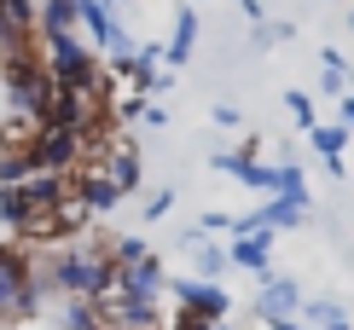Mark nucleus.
<instances>
[{"label": "nucleus", "instance_id": "obj_1", "mask_svg": "<svg viewBox=\"0 0 354 330\" xmlns=\"http://www.w3.org/2000/svg\"><path fill=\"white\" fill-rule=\"evenodd\" d=\"M0 81H6V116L47 122V110H53V76H47V64H41V47L6 52V58H0Z\"/></svg>", "mask_w": 354, "mask_h": 330}, {"label": "nucleus", "instance_id": "obj_2", "mask_svg": "<svg viewBox=\"0 0 354 330\" xmlns=\"http://www.w3.org/2000/svg\"><path fill=\"white\" fill-rule=\"evenodd\" d=\"M169 295H174V313H192L203 324H221L232 319V295L221 284H203V278H169Z\"/></svg>", "mask_w": 354, "mask_h": 330}, {"label": "nucleus", "instance_id": "obj_3", "mask_svg": "<svg viewBox=\"0 0 354 330\" xmlns=\"http://www.w3.org/2000/svg\"><path fill=\"white\" fill-rule=\"evenodd\" d=\"M302 302H308V295H302L297 278H268V284L256 290V319H261V324H290V319L302 313Z\"/></svg>", "mask_w": 354, "mask_h": 330}, {"label": "nucleus", "instance_id": "obj_4", "mask_svg": "<svg viewBox=\"0 0 354 330\" xmlns=\"http://www.w3.org/2000/svg\"><path fill=\"white\" fill-rule=\"evenodd\" d=\"M163 290H169L163 261H157V255H145V261H134V266H116V290H111V295H134V302H163Z\"/></svg>", "mask_w": 354, "mask_h": 330}, {"label": "nucleus", "instance_id": "obj_5", "mask_svg": "<svg viewBox=\"0 0 354 330\" xmlns=\"http://www.w3.org/2000/svg\"><path fill=\"white\" fill-rule=\"evenodd\" d=\"M209 168H215V174H227V179H239V186H250V191H261V197H273V174H279V162L239 157V151H215V157H209Z\"/></svg>", "mask_w": 354, "mask_h": 330}, {"label": "nucleus", "instance_id": "obj_6", "mask_svg": "<svg viewBox=\"0 0 354 330\" xmlns=\"http://www.w3.org/2000/svg\"><path fill=\"white\" fill-rule=\"evenodd\" d=\"M180 249H186V261H192V278H203V284H221V273H232L227 249L209 244L198 226H186V232H180Z\"/></svg>", "mask_w": 354, "mask_h": 330}, {"label": "nucleus", "instance_id": "obj_7", "mask_svg": "<svg viewBox=\"0 0 354 330\" xmlns=\"http://www.w3.org/2000/svg\"><path fill=\"white\" fill-rule=\"evenodd\" d=\"M227 261L244 266V273L261 278V284L279 278V273H273V232H268V237H232V244H227Z\"/></svg>", "mask_w": 354, "mask_h": 330}, {"label": "nucleus", "instance_id": "obj_8", "mask_svg": "<svg viewBox=\"0 0 354 330\" xmlns=\"http://www.w3.org/2000/svg\"><path fill=\"white\" fill-rule=\"evenodd\" d=\"M82 0H35V35H76Z\"/></svg>", "mask_w": 354, "mask_h": 330}, {"label": "nucleus", "instance_id": "obj_9", "mask_svg": "<svg viewBox=\"0 0 354 330\" xmlns=\"http://www.w3.org/2000/svg\"><path fill=\"white\" fill-rule=\"evenodd\" d=\"M192 47H198V12L192 6H174V29H169V41H163V64L169 70H180Z\"/></svg>", "mask_w": 354, "mask_h": 330}, {"label": "nucleus", "instance_id": "obj_10", "mask_svg": "<svg viewBox=\"0 0 354 330\" xmlns=\"http://www.w3.org/2000/svg\"><path fill=\"white\" fill-rule=\"evenodd\" d=\"M53 330H105V313H99V302H58L53 313H41Z\"/></svg>", "mask_w": 354, "mask_h": 330}, {"label": "nucleus", "instance_id": "obj_11", "mask_svg": "<svg viewBox=\"0 0 354 330\" xmlns=\"http://www.w3.org/2000/svg\"><path fill=\"white\" fill-rule=\"evenodd\" d=\"M297 324H302V330H354V324H348V307H343V302H326V295H319V302H302Z\"/></svg>", "mask_w": 354, "mask_h": 330}, {"label": "nucleus", "instance_id": "obj_12", "mask_svg": "<svg viewBox=\"0 0 354 330\" xmlns=\"http://www.w3.org/2000/svg\"><path fill=\"white\" fill-rule=\"evenodd\" d=\"M348 81H354V64L337 47L319 52V93H331V99H348Z\"/></svg>", "mask_w": 354, "mask_h": 330}, {"label": "nucleus", "instance_id": "obj_13", "mask_svg": "<svg viewBox=\"0 0 354 330\" xmlns=\"http://www.w3.org/2000/svg\"><path fill=\"white\" fill-rule=\"evenodd\" d=\"M308 139H314V151L326 157V162H343V151H348V128L343 122H314Z\"/></svg>", "mask_w": 354, "mask_h": 330}, {"label": "nucleus", "instance_id": "obj_14", "mask_svg": "<svg viewBox=\"0 0 354 330\" xmlns=\"http://www.w3.org/2000/svg\"><path fill=\"white\" fill-rule=\"evenodd\" d=\"M273 197H290V203L314 208V197H308V179H302L297 162H279V174H273Z\"/></svg>", "mask_w": 354, "mask_h": 330}, {"label": "nucleus", "instance_id": "obj_15", "mask_svg": "<svg viewBox=\"0 0 354 330\" xmlns=\"http://www.w3.org/2000/svg\"><path fill=\"white\" fill-rule=\"evenodd\" d=\"M302 215H308V208H302V203H290V197H268V203H261V220H268V232H290V226H302Z\"/></svg>", "mask_w": 354, "mask_h": 330}, {"label": "nucleus", "instance_id": "obj_16", "mask_svg": "<svg viewBox=\"0 0 354 330\" xmlns=\"http://www.w3.org/2000/svg\"><path fill=\"white\" fill-rule=\"evenodd\" d=\"M290 35H297V29H290V23H256V29H250V47H256V52H268V47H279V41H290Z\"/></svg>", "mask_w": 354, "mask_h": 330}, {"label": "nucleus", "instance_id": "obj_17", "mask_svg": "<svg viewBox=\"0 0 354 330\" xmlns=\"http://www.w3.org/2000/svg\"><path fill=\"white\" fill-rule=\"evenodd\" d=\"M285 110H290V122H297L302 133H314V99L308 93H285Z\"/></svg>", "mask_w": 354, "mask_h": 330}, {"label": "nucleus", "instance_id": "obj_18", "mask_svg": "<svg viewBox=\"0 0 354 330\" xmlns=\"http://www.w3.org/2000/svg\"><path fill=\"white\" fill-rule=\"evenodd\" d=\"M198 232L203 237H209V232H232V215H227V208H209V215L198 220Z\"/></svg>", "mask_w": 354, "mask_h": 330}, {"label": "nucleus", "instance_id": "obj_19", "mask_svg": "<svg viewBox=\"0 0 354 330\" xmlns=\"http://www.w3.org/2000/svg\"><path fill=\"white\" fill-rule=\"evenodd\" d=\"M174 208V191H157V197H145V220H163Z\"/></svg>", "mask_w": 354, "mask_h": 330}, {"label": "nucleus", "instance_id": "obj_20", "mask_svg": "<svg viewBox=\"0 0 354 330\" xmlns=\"http://www.w3.org/2000/svg\"><path fill=\"white\" fill-rule=\"evenodd\" d=\"M140 128H169V110H163V104H151V99H145V110H140Z\"/></svg>", "mask_w": 354, "mask_h": 330}, {"label": "nucleus", "instance_id": "obj_21", "mask_svg": "<svg viewBox=\"0 0 354 330\" xmlns=\"http://www.w3.org/2000/svg\"><path fill=\"white\" fill-rule=\"evenodd\" d=\"M232 6H239L250 23H268V6H261V0H232Z\"/></svg>", "mask_w": 354, "mask_h": 330}, {"label": "nucleus", "instance_id": "obj_22", "mask_svg": "<svg viewBox=\"0 0 354 330\" xmlns=\"http://www.w3.org/2000/svg\"><path fill=\"white\" fill-rule=\"evenodd\" d=\"M209 116H215V122H221V128H239V122H244V116H239V110H232V104H215V110H209Z\"/></svg>", "mask_w": 354, "mask_h": 330}, {"label": "nucleus", "instance_id": "obj_23", "mask_svg": "<svg viewBox=\"0 0 354 330\" xmlns=\"http://www.w3.org/2000/svg\"><path fill=\"white\" fill-rule=\"evenodd\" d=\"M337 110H343V128L354 133V93H348V99H337Z\"/></svg>", "mask_w": 354, "mask_h": 330}, {"label": "nucleus", "instance_id": "obj_24", "mask_svg": "<svg viewBox=\"0 0 354 330\" xmlns=\"http://www.w3.org/2000/svg\"><path fill=\"white\" fill-rule=\"evenodd\" d=\"M99 6H105V12H116V18H122V12L134 6V0H99Z\"/></svg>", "mask_w": 354, "mask_h": 330}, {"label": "nucleus", "instance_id": "obj_25", "mask_svg": "<svg viewBox=\"0 0 354 330\" xmlns=\"http://www.w3.org/2000/svg\"><path fill=\"white\" fill-rule=\"evenodd\" d=\"M348 29H354V12H348Z\"/></svg>", "mask_w": 354, "mask_h": 330}, {"label": "nucleus", "instance_id": "obj_26", "mask_svg": "<svg viewBox=\"0 0 354 330\" xmlns=\"http://www.w3.org/2000/svg\"><path fill=\"white\" fill-rule=\"evenodd\" d=\"M198 6H203V0H198Z\"/></svg>", "mask_w": 354, "mask_h": 330}]
</instances>
